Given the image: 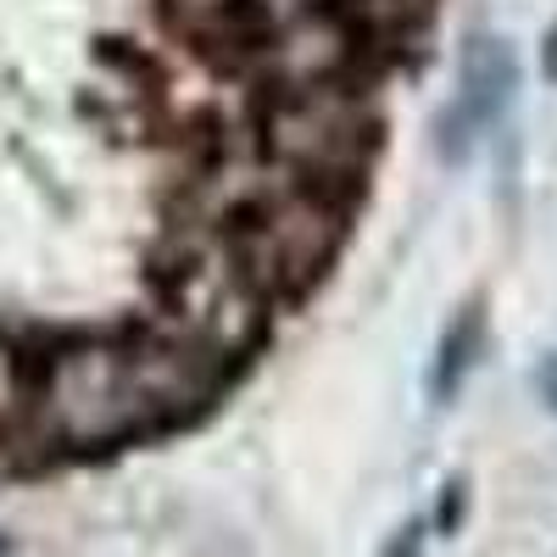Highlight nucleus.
I'll return each instance as SVG.
<instances>
[{
    "label": "nucleus",
    "mask_w": 557,
    "mask_h": 557,
    "mask_svg": "<svg viewBox=\"0 0 557 557\" xmlns=\"http://www.w3.org/2000/svg\"><path fill=\"white\" fill-rule=\"evenodd\" d=\"M246 351L201 330H128L117 341L62 346L39 368L45 435L67 451H107L184 424L223 385Z\"/></svg>",
    "instance_id": "obj_1"
},
{
    "label": "nucleus",
    "mask_w": 557,
    "mask_h": 557,
    "mask_svg": "<svg viewBox=\"0 0 557 557\" xmlns=\"http://www.w3.org/2000/svg\"><path fill=\"white\" fill-rule=\"evenodd\" d=\"M162 17L212 73H251L278 51V17L268 0H178L162 7Z\"/></svg>",
    "instance_id": "obj_2"
},
{
    "label": "nucleus",
    "mask_w": 557,
    "mask_h": 557,
    "mask_svg": "<svg viewBox=\"0 0 557 557\" xmlns=\"http://www.w3.org/2000/svg\"><path fill=\"white\" fill-rule=\"evenodd\" d=\"M513 89H519V62H513V45L502 34H469L462 39V62H457V96L441 112V157L462 162L474 139H485L507 107H513Z\"/></svg>",
    "instance_id": "obj_3"
},
{
    "label": "nucleus",
    "mask_w": 557,
    "mask_h": 557,
    "mask_svg": "<svg viewBox=\"0 0 557 557\" xmlns=\"http://www.w3.org/2000/svg\"><path fill=\"white\" fill-rule=\"evenodd\" d=\"M480 346H485V312L480 301H469L451 323H446V335H441V351H435V374H430V391L446 401L462 391V380L474 374V362H480Z\"/></svg>",
    "instance_id": "obj_4"
},
{
    "label": "nucleus",
    "mask_w": 557,
    "mask_h": 557,
    "mask_svg": "<svg viewBox=\"0 0 557 557\" xmlns=\"http://www.w3.org/2000/svg\"><path fill=\"white\" fill-rule=\"evenodd\" d=\"M541 401H546V407L557 412V351H552V357L541 362Z\"/></svg>",
    "instance_id": "obj_5"
},
{
    "label": "nucleus",
    "mask_w": 557,
    "mask_h": 557,
    "mask_svg": "<svg viewBox=\"0 0 557 557\" xmlns=\"http://www.w3.org/2000/svg\"><path fill=\"white\" fill-rule=\"evenodd\" d=\"M541 62H546V78H557V28H552L546 45H541Z\"/></svg>",
    "instance_id": "obj_6"
}]
</instances>
